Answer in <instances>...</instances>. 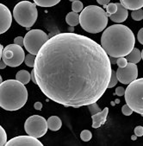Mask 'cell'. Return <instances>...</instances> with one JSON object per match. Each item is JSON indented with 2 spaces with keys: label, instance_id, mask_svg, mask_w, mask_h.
I'll return each instance as SVG.
<instances>
[{
  "label": "cell",
  "instance_id": "cell-1",
  "mask_svg": "<svg viewBox=\"0 0 143 146\" xmlns=\"http://www.w3.org/2000/svg\"><path fill=\"white\" fill-rule=\"evenodd\" d=\"M34 70L36 85L49 100L75 108L96 103L112 72L103 47L72 32L49 38L36 55Z\"/></svg>",
  "mask_w": 143,
  "mask_h": 146
},
{
  "label": "cell",
  "instance_id": "cell-2",
  "mask_svg": "<svg viewBox=\"0 0 143 146\" xmlns=\"http://www.w3.org/2000/svg\"><path fill=\"white\" fill-rule=\"evenodd\" d=\"M135 37L129 27L114 24L107 28L101 36V46L109 56H127L134 48Z\"/></svg>",
  "mask_w": 143,
  "mask_h": 146
},
{
  "label": "cell",
  "instance_id": "cell-3",
  "mask_svg": "<svg viewBox=\"0 0 143 146\" xmlns=\"http://www.w3.org/2000/svg\"><path fill=\"white\" fill-rule=\"evenodd\" d=\"M28 100L25 85L17 80H7L0 85V106L6 111H17Z\"/></svg>",
  "mask_w": 143,
  "mask_h": 146
},
{
  "label": "cell",
  "instance_id": "cell-4",
  "mask_svg": "<svg viewBox=\"0 0 143 146\" xmlns=\"http://www.w3.org/2000/svg\"><path fill=\"white\" fill-rule=\"evenodd\" d=\"M79 24L88 33L102 32L108 24V15L103 8L97 5H88L79 14Z\"/></svg>",
  "mask_w": 143,
  "mask_h": 146
},
{
  "label": "cell",
  "instance_id": "cell-5",
  "mask_svg": "<svg viewBox=\"0 0 143 146\" xmlns=\"http://www.w3.org/2000/svg\"><path fill=\"white\" fill-rule=\"evenodd\" d=\"M38 17L36 5L30 1H21L16 5L13 10V17L21 26L28 30L32 27Z\"/></svg>",
  "mask_w": 143,
  "mask_h": 146
},
{
  "label": "cell",
  "instance_id": "cell-6",
  "mask_svg": "<svg viewBox=\"0 0 143 146\" xmlns=\"http://www.w3.org/2000/svg\"><path fill=\"white\" fill-rule=\"evenodd\" d=\"M125 101L134 112L143 116V78L136 79L128 85Z\"/></svg>",
  "mask_w": 143,
  "mask_h": 146
},
{
  "label": "cell",
  "instance_id": "cell-7",
  "mask_svg": "<svg viewBox=\"0 0 143 146\" xmlns=\"http://www.w3.org/2000/svg\"><path fill=\"white\" fill-rule=\"evenodd\" d=\"M47 35L41 30H32L24 36V48L30 54L37 55L42 46L47 42Z\"/></svg>",
  "mask_w": 143,
  "mask_h": 146
},
{
  "label": "cell",
  "instance_id": "cell-8",
  "mask_svg": "<svg viewBox=\"0 0 143 146\" xmlns=\"http://www.w3.org/2000/svg\"><path fill=\"white\" fill-rule=\"evenodd\" d=\"M47 121L40 115H33L28 118L24 124L26 133L35 137H42L47 131Z\"/></svg>",
  "mask_w": 143,
  "mask_h": 146
},
{
  "label": "cell",
  "instance_id": "cell-9",
  "mask_svg": "<svg viewBox=\"0 0 143 146\" xmlns=\"http://www.w3.org/2000/svg\"><path fill=\"white\" fill-rule=\"evenodd\" d=\"M25 54L22 48L16 44L7 45L0 57L5 62V64L11 68H16L20 66L25 60Z\"/></svg>",
  "mask_w": 143,
  "mask_h": 146
},
{
  "label": "cell",
  "instance_id": "cell-10",
  "mask_svg": "<svg viewBox=\"0 0 143 146\" xmlns=\"http://www.w3.org/2000/svg\"><path fill=\"white\" fill-rule=\"evenodd\" d=\"M117 75L119 82L125 85L130 84L138 77V68L136 64L129 62L126 67L118 68L117 70Z\"/></svg>",
  "mask_w": 143,
  "mask_h": 146
},
{
  "label": "cell",
  "instance_id": "cell-11",
  "mask_svg": "<svg viewBox=\"0 0 143 146\" xmlns=\"http://www.w3.org/2000/svg\"><path fill=\"white\" fill-rule=\"evenodd\" d=\"M42 146L43 144L32 136H18L7 142L6 146Z\"/></svg>",
  "mask_w": 143,
  "mask_h": 146
},
{
  "label": "cell",
  "instance_id": "cell-12",
  "mask_svg": "<svg viewBox=\"0 0 143 146\" xmlns=\"http://www.w3.org/2000/svg\"><path fill=\"white\" fill-rule=\"evenodd\" d=\"M12 23V14L8 7L0 5V33L4 34L11 28Z\"/></svg>",
  "mask_w": 143,
  "mask_h": 146
},
{
  "label": "cell",
  "instance_id": "cell-13",
  "mask_svg": "<svg viewBox=\"0 0 143 146\" xmlns=\"http://www.w3.org/2000/svg\"><path fill=\"white\" fill-rule=\"evenodd\" d=\"M109 113V108L105 107L103 111H100L99 112H97L96 114L92 115V128H99L103 125L105 124L107 119V115Z\"/></svg>",
  "mask_w": 143,
  "mask_h": 146
},
{
  "label": "cell",
  "instance_id": "cell-14",
  "mask_svg": "<svg viewBox=\"0 0 143 146\" xmlns=\"http://www.w3.org/2000/svg\"><path fill=\"white\" fill-rule=\"evenodd\" d=\"M117 11L115 14L109 16V18L113 22H115L117 23H120L126 21V19L129 17V11L120 3H117Z\"/></svg>",
  "mask_w": 143,
  "mask_h": 146
},
{
  "label": "cell",
  "instance_id": "cell-15",
  "mask_svg": "<svg viewBox=\"0 0 143 146\" xmlns=\"http://www.w3.org/2000/svg\"><path fill=\"white\" fill-rule=\"evenodd\" d=\"M120 4L127 10L135 11L143 7V0H120Z\"/></svg>",
  "mask_w": 143,
  "mask_h": 146
},
{
  "label": "cell",
  "instance_id": "cell-16",
  "mask_svg": "<svg viewBox=\"0 0 143 146\" xmlns=\"http://www.w3.org/2000/svg\"><path fill=\"white\" fill-rule=\"evenodd\" d=\"M62 122L61 119L57 116H51L47 119V127L53 131H59L61 128Z\"/></svg>",
  "mask_w": 143,
  "mask_h": 146
},
{
  "label": "cell",
  "instance_id": "cell-17",
  "mask_svg": "<svg viewBox=\"0 0 143 146\" xmlns=\"http://www.w3.org/2000/svg\"><path fill=\"white\" fill-rule=\"evenodd\" d=\"M126 59H127L128 62L137 64L141 60V52L138 48H134L132 49V51L126 56Z\"/></svg>",
  "mask_w": 143,
  "mask_h": 146
},
{
  "label": "cell",
  "instance_id": "cell-18",
  "mask_svg": "<svg viewBox=\"0 0 143 146\" xmlns=\"http://www.w3.org/2000/svg\"><path fill=\"white\" fill-rule=\"evenodd\" d=\"M16 79L22 82V84L26 85L28 83H30V80H31V74H30L27 70H20L16 73Z\"/></svg>",
  "mask_w": 143,
  "mask_h": 146
},
{
  "label": "cell",
  "instance_id": "cell-19",
  "mask_svg": "<svg viewBox=\"0 0 143 146\" xmlns=\"http://www.w3.org/2000/svg\"><path fill=\"white\" fill-rule=\"evenodd\" d=\"M66 22L68 25L73 27L79 23V14L76 12H69L66 17Z\"/></svg>",
  "mask_w": 143,
  "mask_h": 146
},
{
  "label": "cell",
  "instance_id": "cell-20",
  "mask_svg": "<svg viewBox=\"0 0 143 146\" xmlns=\"http://www.w3.org/2000/svg\"><path fill=\"white\" fill-rule=\"evenodd\" d=\"M61 2V0H34V3L41 7H53L56 5L57 4H59Z\"/></svg>",
  "mask_w": 143,
  "mask_h": 146
},
{
  "label": "cell",
  "instance_id": "cell-21",
  "mask_svg": "<svg viewBox=\"0 0 143 146\" xmlns=\"http://www.w3.org/2000/svg\"><path fill=\"white\" fill-rule=\"evenodd\" d=\"M36 55L33 54H28L25 56V60L24 62L26 64V66L30 67V68H34L35 67V62H36Z\"/></svg>",
  "mask_w": 143,
  "mask_h": 146
},
{
  "label": "cell",
  "instance_id": "cell-22",
  "mask_svg": "<svg viewBox=\"0 0 143 146\" xmlns=\"http://www.w3.org/2000/svg\"><path fill=\"white\" fill-rule=\"evenodd\" d=\"M72 10L73 12H76V13L81 12L84 10L83 3L81 1H79V0H75V1H73L72 4Z\"/></svg>",
  "mask_w": 143,
  "mask_h": 146
},
{
  "label": "cell",
  "instance_id": "cell-23",
  "mask_svg": "<svg viewBox=\"0 0 143 146\" xmlns=\"http://www.w3.org/2000/svg\"><path fill=\"white\" fill-rule=\"evenodd\" d=\"M106 13L108 15V17L115 14L117 11V5L115 3H109L107 6H106Z\"/></svg>",
  "mask_w": 143,
  "mask_h": 146
},
{
  "label": "cell",
  "instance_id": "cell-24",
  "mask_svg": "<svg viewBox=\"0 0 143 146\" xmlns=\"http://www.w3.org/2000/svg\"><path fill=\"white\" fill-rule=\"evenodd\" d=\"M131 17L134 21H140L143 19V10L138 9L135 11H133L131 13Z\"/></svg>",
  "mask_w": 143,
  "mask_h": 146
},
{
  "label": "cell",
  "instance_id": "cell-25",
  "mask_svg": "<svg viewBox=\"0 0 143 146\" xmlns=\"http://www.w3.org/2000/svg\"><path fill=\"white\" fill-rule=\"evenodd\" d=\"M118 79H117V72L112 70L111 72V77H110V80H109V86H108V88H112V87L115 86L117 82H118Z\"/></svg>",
  "mask_w": 143,
  "mask_h": 146
},
{
  "label": "cell",
  "instance_id": "cell-26",
  "mask_svg": "<svg viewBox=\"0 0 143 146\" xmlns=\"http://www.w3.org/2000/svg\"><path fill=\"white\" fill-rule=\"evenodd\" d=\"M92 137V134L89 130H84L80 134V138L84 142H89Z\"/></svg>",
  "mask_w": 143,
  "mask_h": 146
},
{
  "label": "cell",
  "instance_id": "cell-27",
  "mask_svg": "<svg viewBox=\"0 0 143 146\" xmlns=\"http://www.w3.org/2000/svg\"><path fill=\"white\" fill-rule=\"evenodd\" d=\"M7 143V134L5 129L1 126L0 127V145L4 146Z\"/></svg>",
  "mask_w": 143,
  "mask_h": 146
},
{
  "label": "cell",
  "instance_id": "cell-28",
  "mask_svg": "<svg viewBox=\"0 0 143 146\" xmlns=\"http://www.w3.org/2000/svg\"><path fill=\"white\" fill-rule=\"evenodd\" d=\"M87 107H88L90 112L92 113V115L96 114L97 112H99V111H101V109H100L99 106H98L97 102H96V103H93V104H91V105H89V106H87Z\"/></svg>",
  "mask_w": 143,
  "mask_h": 146
},
{
  "label": "cell",
  "instance_id": "cell-29",
  "mask_svg": "<svg viewBox=\"0 0 143 146\" xmlns=\"http://www.w3.org/2000/svg\"><path fill=\"white\" fill-rule=\"evenodd\" d=\"M128 61L126 58L124 57H119L117 58V64L118 65V68H124L127 66L128 64Z\"/></svg>",
  "mask_w": 143,
  "mask_h": 146
},
{
  "label": "cell",
  "instance_id": "cell-30",
  "mask_svg": "<svg viewBox=\"0 0 143 146\" xmlns=\"http://www.w3.org/2000/svg\"><path fill=\"white\" fill-rule=\"evenodd\" d=\"M122 112H123L125 116H130V115L134 112V111L129 107V106L128 104H126V105H124V106L122 107Z\"/></svg>",
  "mask_w": 143,
  "mask_h": 146
},
{
  "label": "cell",
  "instance_id": "cell-31",
  "mask_svg": "<svg viewBox=\"0 0 143 146\" xmlns=\"http://www.w3.org/2000/svg\"><path fill=\"white\" fill-rule=\"evenodd\" d=\"M14 43L19 46H24V37L22 36H17L14 39Z\"/></svg>",
  "mask_w": 143,
  "mask_h": 146
},
{
  "label": "cell",
  "instance_id": "cell-32",
  "mask_svg": "<svg viewBox=\"0 0 143 146\" xmlns=\"http://www.w3.org/2000/svg\"><path fill=\"white\" fill-rule=\"evenodd\" d=\"M134 134L136 137H142L143 136V127L139 125L134 128Z\"/></svg>",
  "mask_w": 143,
  "mask_h": 146
},
{
  "label": "cell",
  "instance_id": "cell-33",
  "mask_svg": "<svg viewBox=\"0 0 143 146\" xmlns=\"http://www.w3.org/2000/svg\"><path fill=\"white\" fill-rule=\"evenodd\" d=\"M125 91H126V89H124L123 87L118 86L116 90V94L117 96H123V95H125Z\"/></svg>",
  "mask_w": 143,
  "mask_h": 146
},
{
  "label": "cell",
  "instance_id": "cell-34",
  "mask_svg": "<svg viewBox=\"0 0 143 146\" xmlns=\"http://www.w3.org/2000/svg\"><path fill=\"white\" fill-rule=\"evenodd\" d=\"M137 39H138L139 42L143 45V28H141L139 31L138 35H137Z\"/></svg>",
  "mask_w": 143,
  "mask_h": 146
},
{
  "label": "cell",
  "instance_id": "cell-35",
  "mask_svg": "<svg viewBox=\"0 0 143 146\" xmlns=\"http://www.w3.org/2000/svg\"><path fill=\"white\" fill-rule=\"evenodd\" d=\"M97 2L99 5H103V8H106V6L109 4L110 0H97Z\"/></svg>",
  "mask_w": 143,
  "mask_h": 146
},
{
  "label": "cell",
  "instance_id": "cell-36",
  "mask_svg": "<svg viewBox=\"0 0 143 146\" xmlns=\"http://www.w3.org/2000/svg\"><path fill=\"white\" fill-rule=\"evenodd\" d=\"M34 107H35L36 110H41L42 108V104L41 102H36Z\"/></svg>",
  "mask_w": 143,
  "mask_h": 146
},
{
  "label": "cell",
  "instance_id": "cell-37",
  "mask_svg": "<svg viewBox=\"0 0 143 146\" xmlns=\"http://www.w3.org/2000/svg\"><path fill=\"white\" fill-rule=\"evenodd\" d=\"M31 80H32V81H33L35 84H36V74H35V70H34V69H33L32 72H31Z\"/></svg>",
  "mask_w": 143,
  "mask_h": 146
},
{
  "label": "cell",
  "instance_id": "cell-38",
  "mask_svg": "<svg viewBox=\"0 0 143 146\" xmlns=\"http://www.w3.org/2000/svg\"><path fill=\"white\" fill-rule=\"evenodd\" d=\"M109 60H110L111 64H115V63H117V58H115V57H111V56H109Z\"/></svg>",
  "mask_w": 143,
  "mask_h": 146
},
{
  "label": "cell",
  "instance_id": "cell-39",
  "mask_svg": "<svg viewBox=\"0 0 143 146\" xmlns=\"http://www.w3.org/2000/svg\"><path fill=\"white\" fill-rule=\"evenodd\" d=\"M6 66H7V65L5 64V62L1 59V67H0V68H1V69H4L5 68H6Z\"/></svg>",
  "mask_w": 143,
  "mask_h": 146
},
{
  "label": "cell",
  "instance_id": "cell-40",
  "mask_svg": "<svg viewBox=\"0 0 143 146\" xmlns=\"http://www.w3.org/2000/svg\"><path fill=\"white\" fill-rule=\"evenodd\" d=\"M4 49H5V48H4V46H3V45L0 46V57H1V56H2V54H3Z\"/></svg>",
  "mask_w": 143,
  "mask_h": 146
},
{
  "label": "cell",
  "instance_id": "cell-41",
  "mask_svg": "<svg viewBox=\"0 0 143 146\" xmlns=\"http://www.w3.org/2000/svg\"><path fill=\"white\" fill-rule=\"evenodd\" d=\"M141 59L143 60V49H142V51H141Z\"/></svg>",
  "mask_w": 143,
  "mask_h": 146
},
{
  "label": "cell",
  "instance_id": "cell-42",
  "mask_svg": "<svg viewBox=\"0 0 143 146\" xmlns=\"http://www.w3.org/2000/svg\"><path fill=\"white\" fill-rule=\"evenodd\" d=\"M135 137H136V135H135V136H133V137H132V139H133V140H135Z\"/></svg>",
  "mask_w": 143,
  "mask_h": 146
},
{
  "label": "cell",
  "instance_id": "cell-43",
  "mask_svg": "<svg viewBox=\"0 0 143 146\" xmlns=\"http://www.w3.org/2000/svg\"><path fill=\"white\" fill-rule=\"evenodd\" d=\"M69 1H71V2H73V1H75V0H69Z\"/></svg>",
  "mask_w": 143,
  "mask_h": 146
}]
</instances>
